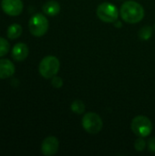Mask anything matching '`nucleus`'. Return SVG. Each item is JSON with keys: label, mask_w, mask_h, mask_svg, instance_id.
Instances as JSON below:
<instances>
[{"label": "nucleus", "mask_w": 155, "mask_h": 156, "mask_svg": "<svg viewBox=\"0 0 155 156\" xmlns=\"http://www.w3.org/2000/svg\"><path fill=\"white\" fill-rule=\"evenodd\" d=\"M144 9L142 5L135 1H127L122 4L120 9L122 18L129 24H136L144 17Z\"/></svg>", "instance_id": "f257e3e1"}, {"label": "nucleus", "mask_w": 155, "mask_h": 156, "mask_svg": "<svg viewBox=\"0 0 155 156\" xmlns=\"http://www.w3.org/2000/svg\"><path fill=\"white\" fill-rule=\"evenodd\" d=\"M60 63L58 58L54 56L45 57L39 63V74L45 79H52L59 71Z\"/></svg>", "instance_id": "f03ea898"}, {"label": "nucleus", "mask_w": 155, "mask_h": 156, "mask_svg": "<svg viewBox=\"0 0 155 156\" xmlns=\"http://www.w3.org/2000/svg\"><path fill=\"white\" fill-rule=\"evenodd\" d=\"M131 128L132 133L139 137H147L153 132V123L151 120L143 115L136 116L132 121Z\"/></svg>", "instance_id": "7ed1b4c3"}, {"label": "nucleus", "mask_w": 155, "mask_h": 156, "mask_svg": "<svg viewBox=\"0 0 155 156\" xmlns=\"http://www.w3.org/2000/svg\"><path fill=\"white\" fill-rule=\"evenodd\" d=\"M48 20L42 14H36L31 16L28 22L30 33L35 37H42L48 30Z\"/></svg>", "instance_id": "20e7f679"}, {"label": "nucleus", "mask_w": 155, "mask_h": 156, "mask_svg": "<svg viewBox=\"0 0 155 156\" xmlns=\"http://www.w3.org/2000/svg\"><path fill=\"white\" fill-rule=\"evenodd\" d=\"M81 124L83 129L90 134L99 133L103 127V122L101 118L95 112L86 113L82 118Z\"/></svg>", "instance_id": "39448f33"}, {"label": "nucleus", "mask_w": 155, "mask_h": 156, "mask_svg": "<svg viewBox=\"0 0 155 156\" xmlns=\"http://www.w3.org/2000/svg\"><path fill=\"white\" fill-rule=\"evenodd\" d=\"M96 13L98 17L105 23H114L117 21L119 16V10L117 6L109 2L100 4L97 8Z\"/></svg>", "instance_id": "423d86ee"}, {"label": "nucleus", "mask_w": 155, "mask_h": 156, "mask_svg": "<svg viewBox=\"0 0 155 156\" xmlns=\"http://www.w3.org/2000/svg\"><path fill=\"white\" fill-rule=\"evenodd\" d=\"M1 7L6 15L16 16L22 13L24 5L22 0H2Z\"/></svg>", "instance_id": "0eeeda50"}, {"label": "nucleus", "mask_w": 155, "mask_h": 156, "mask_svg": "<svg viewBox=\"0 0 155 156\" xmlns=\"http://www.w3.org/2000/svg\"><path fill=\"white\" fill-rule=\"evenodd\" d=\"M59 148V142L54 136H48L44 139L41 144V152L44 155L51 156L56 154Z\"/></svg>", "instance_id": "6e6552de"}, {"label": "nucleus", "mask_w": 155, "mask_h": 156, "mask_svg": "<svg viewBox=\"0 0 155 156\" xmlns=\"http://www.w3.org/2000/svg\"><path fill=\"white\" fill-rule=\"evenodd\" d=\"M28 47L25 43H17L12 48V58L16 61H23L28 56Z\"/></svg>", "instance_id": "1a4fd4ad"}, {"label": "nucleus", "mask_w": 155, "mask_h": 156, "mask_svg": "<svg viewBox=\"0 0 155 156\" xmlns=\"http://www.w3.org/2000/svg\"><path fill=\"white\" fill-rule=\"evenodd\" d=\"M15 73V65L7 58L0 59V79H7Z\"/></svg>", "instance_id": "9d476101"}, {"label": "nucleus", "mask_w": 155, "mask_h": 156, "mask_svg": "<svg viewBox=\"0 0 155 156\" xmlns=\"http://www.w3.org/2000/svg\"><path fill=\"white\" fill-rule=\"evenodd\" d=\"M42 10L46 15L49 16H54L60 12V5L55 0H50L43 5Z\"/></svg>", "instance_id": "9b49d317"}, {"label": "nucleus", "mask_w": 155, "mask_h": 156, "mask_svg": "<svg viewBox=\"0 0 155 156\" xmlns=\"http://www.w3.org/2000/svg\"><path fill=\"white\" fill-rule=\"evenodd\" d=\"M22 34V27L19 24H12L8 27L6 35L9 39H16Z\"/></svg>", "instance_id": "f8f14e48"}, {"label": "nucleus", "mask_w": 155, "mask_h": 156, "mask_svg": "<svg viewBox=\"0 0 155 156\" xmlns=\"http://www.w3.org/2000/svg\"><path fill=\"white\" fill-rule=\"evenodd\" d=\"M70 109L76 114H82L85 112V104L83 103V101L79 100H76L71 103Z\"/></svg>", "instance_id": "ddd939ff"}, {"label": "nucleus", "mask_w": 155, "mask_h": 156, "mask_svg": "<svg viewBox=\"0 0 155 156\" xmlns=\"http://www.w3.org/2000/svg\"><path fill=\"white\" fill-rule=\"evenodd\" d=\"M153 35V28L150 26H144L139 31V37L142 40H149Z\"/></svg>", "instance_id": "4468645a"}, {"label": "nucleus", "mask_w": 155, "mask_h": 156, "mask_svg": "<svg viewBox=\"0 0 155 156\" xmlns=\"http://www.w3.org/2000/svg\"><path fill=\"white\" fill-rule=\"evenodd\" d=\"M10 50V44L9 42L3 38L0 37V57H4L5 56Z\"/></svg>", "instance_id": "2eb2a0df"}, {"label": "nucleus", "mask_w": 155, "mask_h": 156, "mask_svg": "<svg viewBox=\"0 0 155 156\" xmlns=\"http://www.w3.org/2000/svg\"><path fill=\"white\" fill-rule=\"evenodd\" d=\"M146 145H147V144H146V142L144 141V139L143 137L138 138L135 141V143H134V148H135V150L137 152H143V151H144V149L146 148Z\"/></svg>", "instance_id": "dca6fc26"}, {"label": "nucleus", "mask_w": 155, "mask_h": 156, "mask_svg": "<svg viewBox=\"0 0 155 156\" xmlns=\"http://www.w3.org/2000/svg\"><path fill=\"white\" fill-rule=\"evenodd\" d=\"M51 84H52V86H53L54 88L58 89V88H61V87H62V85H63V80H62V79H61L60 77H58V76L56 75V76H54V77L52 78Z\"/></svg>", "instance_id": "f3484780"}, {"label": "nucleus", "mask_w": 155, "mask_h": 156, "mask_svg": "<svg viewBox=\"0 0 155 156\" xmlns=\"http://www.w3.org/2000/svg\"><path fill=\"white\" fill-rule=\"evenodd\" d=\"M148 150H149L151 153L155 154V137L151 138V139L148 141Z\"/></svg>", "instance_id": "a211bd4d"}, {"label": "nucleus", "mask_w": 155, "mask_h": 156, "mask_svg": "<svg viewBox=\"0 0 155 156\" xmlns=\"http://www.w3.org/2000/svg\"><path fill=\"white\" fill-rule=\"evenodd\" d=\"M121 25H122V23H121L120 21H118V22H116V23H115V27H121Z\"/></svg>", "instance_id": "6ab92c4d"}, {"label": "nucleus", "mask_w": 155, "mask_h": 156, "mask_svg": "<svg viewBox=\"0 0 155 156\" xmlns=\"http://www.w3.org/2000/svg\"><path fill=\"white\" fill-rule=\"evenodd\" d=\"M154 28H155V27H154Z\"/></svg>", "instance_id": "aec40b11"}]
</instances>
